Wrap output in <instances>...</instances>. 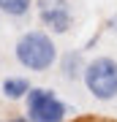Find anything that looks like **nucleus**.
Listing matches in <instances>:
<instances>
[{
    "instance_id": "nucleus-1",
    "label": "nucleus",
    "mask_w": 117,
    "mask_h": 122,
    "mask_svg": "<svg viewBox=\"0 0 117 122\" xmlns=\"http://www.w3.org/2000/svg\"><path fill=\"white\" fill-rule=\"evenodd\" d=\"M14 57L22 68L33 71V73H46L60 60L57 44H55L52 33H46V30H25L14 44Z\"/></svg>"
},
{
    "instance_id": "nucleus-2",
    "label": "nucleus",
    "mask_w": 117,
    "mask_h": 122,
    "mask_svg": "<svg viewBox=\"0 0 117 122\" xmlns=\"http://www.w3.org/2000/svg\"><path fill=\"white\" fill-rule=\"evenodd\" d=\"M82 81L95 100H114L117 98V60L106 54L87 60Z\"/></svg>"
},
{
    "instance_id": "nucleus-3",
    "label": "nucleus",
    "mask_w": 117,
    "mask_h": 122,
    "mask_svg": "<svg viewBox=\"0 0 117 122\" xmlns=\"http://www.w3.org/2000/svg\"><path fill=\"white\" fill-rule=\"evenodd\" d=\"M25 109L30 122H65L68 117V106L49 87H33L25 98Z\"/></svg>"
},
{
    "instance_id": "nucleus-4",
    "label": "nucleus",
    "mask_w": 117,
    "mask_h": 122,
    "mask_svg": "<svg viewBox=\"0 0 117 122\" xmlns=\"http://www.w3.org/2000/svg\"><path fill=\"white\" fill-rule=\"evenodd\" d=\"M35 11L41 25L52 35H65L74 27V11L68 0H35Z\"/></svg>"
},
{
    "instance_id": "nucleus-5",
    "label": "nucleus",
    "mask_w": 117,
    "mask_h": 122,
    "mask_svg": "<svg viewBox=\"0 0 117 122\" xmlns=\"http://www.w3.org/2000/svg\"><path fill=\"white\" fill-rule=\"evenodd\" d=\"M57 65H60V73H63V79H68V81H79V79L84 76L87 60H84L82 49H68V52H63V54H60Z\"/></svg>"
},
{
    "instance_id": "nucleus-6",
    "label": "nucleus",
    "mask_w": 117,
    "mask_h": 122,
    "mask_svg": "<svg viewBox=\"0 0 117 122\" xmlns=\"http://www.w3.org/2000/svg\"><path fill=\"white\" fill-rule=\"evenodd\" d=\"M0 90H3V95L8 98V100H25L27 92L33 90V84L27 81L25 76H8V79H3Z\"/></svg>"
},
{
    "instance_id": "nucleus-7",
    "label": "nucleus",
    "mask_w": 117,
    "mask_h": 122,
    "mask_svg": "<svg viewBox=\"0 0 117 122\" xmlns=\"http://www.w3.org/2000/svg\"><path fill=\"white\" fill-rule=\"evenodd\" d=\"M35 0H0V14L11 19H25L33 11Z\"/></svg>"
},
{
    "instance_id": "nucleus-8",
    "label": "nucleus",
    "mask_w": 117,
    "mask_h": 122,
    "mask_svg": "<svg viewBox=\"0 0 117 122\" xmlns=\"http://www.w3.org/2000/svg\"><path fill=\"white\" fill-rule=\"evenodd\" d=\"M106 27H109V30H112V33L117 35V14H114V16H112V19H109V25H106Z\"/></svg>"
},
{
    "instance_id": "nucleus-9",
    "label": "nucleus",
    "mask_w": 117,
    "mask_h": 122,
    "mask_svg": "<svg viewBox=\"0 0 117 122\" xmlns=\"http://www.w3.org/2000/svg\"><path fill=\"white\" fill-rule=\"evenodd\" d=\"M8 122H30V117H27V114H17V117H11Z\"/></svg>"
},
{
    "instance_id": "nucleus-10",
    "label": "nucleus",
    "mask_w": 117,
    "mask_h": 122,
    "mask_svg": "<svg viewBox=\"0 0 117 122\" xmlns=\"http://www.w3.org/2000/svg\"><path fill=\"white\" fill-rule=\"evenodd\" d=\"M0 16H3V14H0Z\"/></svg>"
},
{
    "instance_id": "nucleus-11",
    "label": "nucleus",
    "mask_w": 117,
    "mask_h": 122,
    "mask_svg": "<svg viewBox=\"0 0 117 122\" xmlns=\"http://www.w3.org/2000/svg\"><path fill=\"white\" fill-rule=\"evenodd\" d=\"M0 122H3V119H0Z\"/></svg>"
}]
</instances>
